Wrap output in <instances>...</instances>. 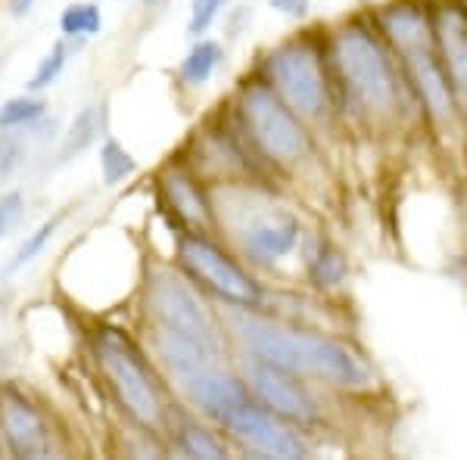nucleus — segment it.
I'll use <instances>...</instances> for the list:
<instances>
[{
  "instance_id": "nucleus-1",
  "label": "nucleus",
  "mask_w": 467,
  "mask_h": 460,
  "mask_svg": "<svg viewBox=\"0 0 467 460\" xmlns=\"http://www.w3.org/2000/svg\"><path fill=\"white\" fill-rule=\"evenodd\" d=\"M228 327L250 358L296 373L299 380H318L346 389H356L368 380V371L356 354L324 333L287 327V323L255 314V308L237 305L228 314Z\"/></svg>"
},
{
  "instance_id": "nucleus-2",
  "label": "nucleus",
  "mask_w": 467,
  "mask_h": 460,
  "mask_svg": "<svg viewBox=\"0 0 467 460\" xmlns=\"http://www.w3.org/2000/svg\"><path fill=\"white\" fill-rule=\"evenodd\" d=\"M94 358L128 420L138 429L162 435L169 424V404L162 402L160 380L134 339L116 327H100L94 333Z\"/></svg>"
},
{
  "instance_id": "nucleus-3",
  "label": "nucleus",
  "mask_w": 467,
  "mask_h": 460,
  "mask_svg": "<svg viewBox=\"0 0 467 460\" xmlns=\"http://www.w3.org/2000/svg\"><path fill=\"white\" fill-rule=\"evenodd\" d=\"M144 312L147 321L156 327L175 330L181 336H191L209 345L213 352L224 354V333L218 327L215 314L202 302L197 286L178 274L169 265H153L144 277Z\"/></svg>"
},
{
  "instance_id": "nucleus-4",
  "label": "nucleus",
  "mask_w": 467,
  "mask_h": 460,
  "mask_svg": "<svg viewBox=\"0 0 467 460\" xmlns=\"http://www.w3.org/2000/svg\"><path fill=\"white\" fill-rule=\"evenodd\" d=\"M240 118H244V131L259 153L271 162H299L308 156L312 140L303 125V118L281 100L268 81H246L240 87Z\"/></svg>"
},
{
  "instance_id": "nucleus-5",
  "label": "nucleus",
  "mask_w": 467,
  "mask_h": 460,
  "mask_svg": "<svg viewBox=\"0 0 467 460\" xmlns=\"http://www.w3.org/2000/svg\"><path fill=\"white\" fill-rule=\"evenodd\" d=\"M343 85L365 109L387 112L396 107V75L383 44L365 26H343L330 44Z\"/></svg>"
},
{
  "instance_id": "nucleus-6",
  "label": "nucleus",
  "mask_w": 467,
  "mask_h": 460,
  "mask_svg": "<svg viewBox=\"0 0 467 460\" xmlns=\"http://www.w3.org/2000/svg\"><path fill=\"white\" fill-rule=\"evenodd\" d=\"M175 252L184 274L193 283H200L202 290L215 292L222 302L237 308L262 305V286L255 283V277L234 259L228 249L218 246L206 230L181 228Z\"/></svg>"
},
{
  "instance_id": "nucleus-7",
  "label": "nucleus",
  "mask_w": 467,
  "mask_h": 460,
  "mask_svg": "<svg viewBox=\"0 0 467 460\" xmlns=\"http://www.w3.org/2000/svg\"><path fill=\"white\" fill-rule=\"evenodd\" d=\"M268 85L299 118H318L327 109V78L321 54L308 37H293L275 47L265 59Z\"/></svg>"
},
{
  "instance_id": "nucleus-8",
  "label": "nucleus",
  "mask_w": 467,
  "mask_h": 460,
  "mask_svg": "<svg viewBox=\"0 0 467 460\" xmlns=\"http://www.w3.org/2000/svg\"><path fill=\"white\" fill-rule=\"evenodd\" d=\"M0 442L10 457L59 455V435L47 407L19 383H0Z\"/></svg>"
},
{
  "instance_id": "nucleus-9",
  "label": "nucleus",
  "mask_w": 467,
  "mask_h": 460,
  "mask_svg": "<svg viewBox=\"0 0 467 460\" xmlns=\"http://www.w3.org/2000/svg\"><path fill=\"white\" fill-rule=\"evenodd\" d=\"M218 426H222L237 445L253 451V455L281 457V460L308 455V445L303 435H299V426L277 417L275 411H268V407L259 404L255 398L240 404L237 411H231Z\"/></svg>"
},
{
  "instance_id": "nucleus-10",
  "label": "nucleus",
  "mask_w": 467,
  "mask_h": 460,
  "mask_svg": "<svg viewBox=\"0 0 467 460\" xmlns=\"http://www.w3.org/2000/svg\"><path fill=\"white\" fill-rule=\"evenodd\" d=\"M244 383L255 402L265 404L268 411H275L277 417L290 420L293 426L303 429L321 420L318 402H315L312 392L306 389V383H299L296 373H287V371H281V367L265 364V361L246 354Z\"/></svg>"
},
{
  "instance_id": "nucleus-11",
  "label": "nucleus",
  "mask_w": 467,
  "mask_h": 460,
  "mask_svg": "<svg viewBox=\"0 0 467 460\" xmlns=\"http://www.w3.org/2000/svg\"><path fill=\"white\" fill-rule=\"evenodd\" d=\"M178 389L187 395V402L197 407L200 414L213 417L215 424H222L231 411H237L240 404L250 402V389H246L244 376H234L224 371V364H213V367H200V371L181 376Z\"/></svg>"
},
{
  "instance_id": "nucleus-12",
  "label": "nucleus",
  "mask_w": 467,
  "mask_h": 460,
  "mask_svg": "<svg viewBox=\"0 0 467 460\" xmlns=\"http://www.w3.org/2000/svg\"><path fill=\"white\" fill-rule=\"evenodd\" d=\"M299 233L303 228L290 212H268L255 218L250 228L240 230V246L255 265H271L299 246Z\"/></svg>"
},
{
  "instance_id": "nucleus-13",
  "label": "nucleus",
  "mask_w": 467,
  "mask_h": 460,
  "mask_svg": "<svg viewBox=\"0 0 467 460\" xmlns=\"http://www.w3.org/2000/svg\"><path fill=\"white\" fill-rule=\"evenodd\" d=\"M433 47L458 97H467V10L462 4H442L433 13Z\"/></svg>"
},
{
  "instance_id": "nucleus-14",
  "label": "nucleus",
  "mask_w": 467,
  "mask_h": 460,
  "mask_svg": "<svg viewBox=\"0 0 467 460\" xmlns=\"http://www.w3.org/2000/svg\"><path fill=\"white\" fill-rule=\"evenodd\" d=\"M162 196H165V209H171L175 218L181 221V228H193V230H213L215 228V215H213V202H209L206 190L200 187V180L191 175L187 169L169 165L160 178Z\"/></svg>"
},
{
  "instance_id": "nucleus-15",
  "label": "nucleus",
  "mask_w": 467,
  "mask_h": 460,
  "mask_svg": "<svg viewBox=\"0 0 467 460\" xmlns=\"http://www.w3.org/2000/svg\"><path fill=\"white\" fill-rule=\"evenodd\" d=\"M405 66H409L411 85L420 94L424 107L431 109L436 118H449L451 112H455V87H451L442 63L433 56V50L405 54Z\"/></svg>"
},
{
  "instance_id": "nucleus-16",
  "label": "nucleus",
  "mask_w": 467,
  "mask_h": 460,
  "mask_svg": "<svg viewBox=\"0 0 467 460\" xmlns=\"http://www.w3.org/2000/svg\"><path fill=\"white\" fill-rule=\"evenodd\" d=\"M380 26L402 54L433 50V16L411 4H396L380 13Z\"/></svg>"
},
{
  "instance_id": "nucleus-17",
  "label": "nucleus",
  "mask_w": 467,
  "mask_h": 460,
  "mask_svg": "<svg viewBox=\"0 0 467 460\" xmlns=\"http://www.w3.org/2000/svg\"><path fill=\"white\" fill-rule=\"evenodd\" d=\"M103 122H107V112H103V103H85L75 118L66 128V134L59 138V149L54 156V165H69L72 159H78L85 149L94 147L97 140L103 138Z\"/></svg>"
},
{
  "instance_id": "nucleus-18",
  "label": "nucleus",
  "mask_w": 467,
  "mask_h": 460,
  "mask_svg": "<svg viewBox=\"0 0 467 460\" xmlns=\"http://www.w3.org/2000/svg\"><path fill=\"white\" fill-rule=\"evenodd\" d=\"M171 426V439H175V448L181 451L184 457H209V460H222L228 457V442L218 439L213 429L200 426L193 417H178L165 424V429Z\"/></svg>"
},
{
  "instance_id": "nucleus-19",
  "label": "nucleus",
  "mask_w": 467,
  "mask_h": 460,
  "mask_svg": "<svg viewBox=\"0 0 467 460\" xmlns=\"http://www.w3.org/2000/svg\"><path fill=\"white\" fill-rule=\"evenodd\" d=\"M303 265H306L308 281H312L315 286H321V290H324V286L343 283L346 271H349L340 249H337L334 243H327L324 237H308L306 240Z\"/></svg>"
},
{
  "instance_id": "nucleus-20",
  "label": "nucleus",
  "mask_w": 467,
  "mask_h": 460,
  "mask_svg": "<svg viewBox=\"0 0 467 460\" xmlns=\"http://www.w3.org/2000/svg\"><path fill=\"white\" fill-rule=\"evenodd\" d=\"M222 59H224L222 44L213 41V37H197V44H193V47L187 50V56L181 59L178 81L184 87H202L215 75L218 66H222Z\"/></svg>"
},
{
  "instance_id": "nucleus-21",
  "label": "nucleus",
  "mask_w": 467,
  "mask_h": 460,
  "mask_svg": "<svg viewBox=\"0 0 467 460\" xmlns=\"http://www.w3.org/2000/svg\"><path fill=\"white\" fill-rule=\"evenodd\" d=\"M103 32V10L94 0H72L59 13V35L75 44H85Z\"/></svg>"
},
{
  "instance_id": "nucleus-22",
  "label": "nucleus",
  "mask_w": 467,
  "mask_h": 460,
  "mask_svg": "<svg viewBox=\"0 0 467 460\" xmlns=\"http://www.w3.org/2000/svg\"><path fill=\"white\" fill-rule=\"evenodd\" d=\"M78 50V44L69 41V37L59 35V41H54V47L47 50V54L41 56V63L35 66L32 78L26 81V90H35V94H44V90H50L59 81V75L66 72V66H69L72 54Z\"/></svg>"
},
{
  "instance_id": "nucleus-23",
  "label": "nucleus",
  "mask_w": 467,
  "mask_h": 460,
  "mask_svg": "<svg viewBox=\"0 0 467 460\" xmlns=\"http://www.w3.org/2000/svg\"><path fill=\"white\" fill-rule=\"evenodd\" d=\"M44 116H47V100L35 90H26L0 103V131H19V128L41 122Z\"/></svg>"
},
{
  "instance_id": "nucleus-24",
  "label": "nucleus",
  "mask_w": 467,
  "mask_h": 460,
  "mask_svg": "<svg viewBox=\"0 0 467 460\" xmlns=\"http://www.w3.org/2000/svg\"><path fill=\"white\" fill-rule=\"evenodd\" d=\"M59 228H63V215H54V218H47V221L37 224V228L16 246V252L10 255V261L4 265V274L10 277V274H16V271L26 268V265H32L37 255L47 249L50 240H54L57 233H59Z\"/></svg>"
},
{
  "instance_id": "nucleus-25",
  "label": "nucleus",
  "mask_w": 467,
  "mask_h": 460,
  "mask_svg": "<svg viewBox=\"0 0 467 460\" xmlns=\"http://www.w3.org/2000/svg\"><path fill=\"white\" fill-rule=\"evenodd\" d=\"M100 178L103 187H119L122 180H128L138 171V159L125 149V143H119L116 138H107L100 147Z\"/></svg>"
},
{
  "instance_id": "nucleus-26",
  "label": "nucleus",
  "mask_w": 467,
  "mask_h": 460,
  "mask_svg": "<svg viewBox=\"0 0 467 460\" xmlns=\"http://www.w3.org/2000/svg\"><path fill=\"white\" fill-rule=\"evenodd\" d=\"M32 143V125L19 128V131H0V180L13 178L26 165Z\"/></svg>"
},
{
  "instance_id": "nucleus-27",
  "label": "nucleus",
  "mask_w": 467,
  "mask_h": 460,
  "mask_svg": "<svg viewBox=\"0 0 467 460\" xmlns=\"http://www.w3.org/2000/svg\"><path fill=\"white\" fill-rule=\"evenodd\" d=\"M26 209H28V199L22 190L0 193V237H10V233H16L22 228Z\"/></svg>"
},
{
  "instance_id": "nucleus-28",
  "label": "nucleus",
  "mask_w": 467,
  "mask_h": 460,
  "mask_svg": "<svg viewBox=\"0 0 467 460\" xmlns=\"http://www.w3.org/2000/svg\"><path fill=\"white\" fill-rule=\"evenodd\" d=\"M228 6V0H191V19H187V35L200 37L213 28L218 13Z\"/></svg>"
},
{
  "instance_id": "nucleus-29",
  "label": "nucleus",
  "mask_w": 467,
  "mask_h": 460,
  "mask_svg": "<svg viewBox=\"0 0 467 460\" xmlns=\"http://www.w3.org/2000/svg\"><path fill=\"white\" fill-rule=\"evenodd\" d=\"M271 10H277L281 16H290V19H303L312 6V0H268Z\"/></svg>"
},
{
  "instance_id": "nucleus-30",
  "label": "nucleus",
  "mask_w": 467,
  "mask_h": 460,
  "mask_svg": "<svg viewBox=\"0 0 467 460\" xmlns=\"http://www.w3.org/2000/svg\"><path fill=\"white\" fill-rule=\"evenodd\" d=\"M32 6H35V0H6V10H10L13 19L28 16V13H32Z\"/></svg>"
},
{
  "instance_id": "nucleus-31",
  "label": "nucleus",
  "mask_w": 467,
  "mask_h": 460,
  "mask_svg": "<svg viewBox=\"0 0 467 460\" xmlns=\"http://www.w3.org/2000/svg\"><path fill=\"white\" fill-rule=\"evenodd\" d=\"M6 364H10V361H6V352H4V349H0V373H4V371H6Z\"/></svg>"
},
{
  "instance_id": "nucleus-32",
  "label": "nucleus",
  "mask_w": 467,
  "mask_h": 460,
  "mask_svg": "<svg viewBox=\"0 0 467 460\" xmlns=\"http://www.w3.org/2000/svg\"><path fill=\"white\" fill-rule=\"evenodd\" d=\"M0 455H4V442H0Z\"/></svg>"
}]
</instances>
